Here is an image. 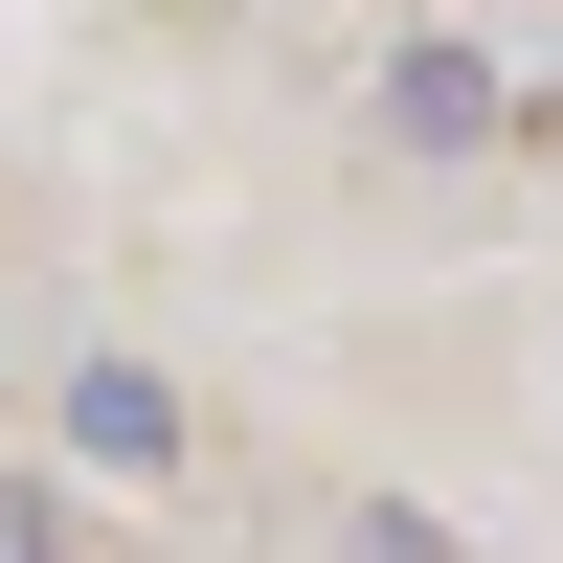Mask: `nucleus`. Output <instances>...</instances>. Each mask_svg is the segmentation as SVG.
Here are the masks:
<instances>
[{
	"label": "nucleus",
	"mask_w": 563,
	"mask_h": 563,
	"mask_svg": "<svg viewBox=\"0 0 563 563\" xmlns=\"http://www.w3.org/2000/svg\"><path fill=\"white\" fill-rule=\"evenodd\" d=\"M496 113H519V90H496V45H384V135H406V158H451V135H496Z\"/></svg>",
	"instance_id": "obj_1"
},
{
	"label": "nucleus",
	"mask_w": 563,
	"mask_h": 563,
	"mask_svg": "<svg viewBox=\"0 0 563 563\" xmlns=\"http://www.w3.org/2000/svg\"><path fill=\"white\" fill-rule=\"evenodd\" d=\"M68 451L90 474H180V384L158 361H68Z\"/></svg>",
	"instance_id": "obj_2"
},
{
	"label": "nucleus",
	"mask_w": 563,
	"mask_h": 563,
	"mask_svg": "<svg viewBox=\"0 0 563 563\" xmlns=\"http://www.w3.org/2000/svg\"><path fill=\"white\" fill-rule=\"evenodd\" d=\"M0 563H68V541H45V519H23V496H0Z\"/></svg>",
	"instance_id": "obj_3"
}]
</instances>
